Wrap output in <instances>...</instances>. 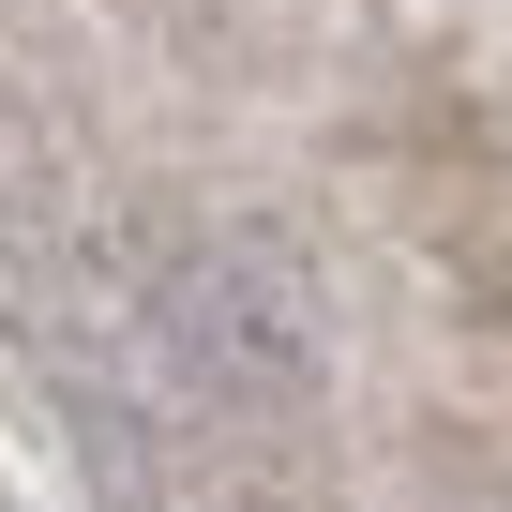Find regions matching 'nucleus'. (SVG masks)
I'll return each instance as SVG.
<instances>
[{"mask_svg": "<svg viewBox=\"0 0 512 512\" xmlns=\"http://www.w3.org/2000/svg\"><path fill=\"white\" fill-rule=\"evenodd\" d=\"M166 332H181L211 377H241V392H302V377H317V302H302L287 256H256V241L181 256V272H166Z\"/></svg>", "mask_w": 512, "mask_h": 512, "instance_id": "obj_1", "label": "nucleus"}]
</instances>
